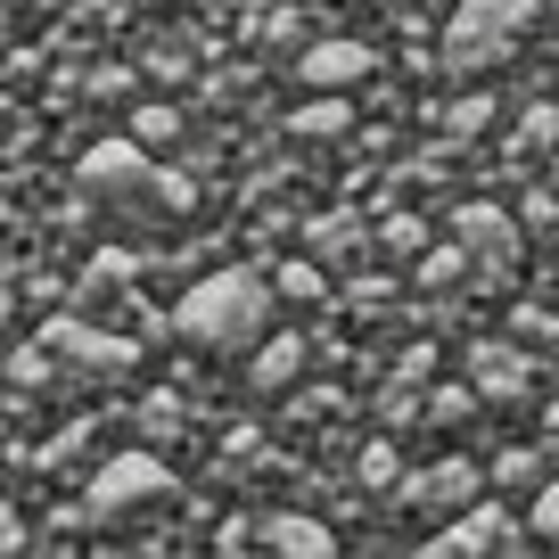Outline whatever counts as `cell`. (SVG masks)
<instances>
[{"label": "cell", "instance_id": "6da1fadb", "mask_svg": "<svg viewBox=\"0 0 559 559\" xmlns=\"http://www.w3.org/2000/svg\"><path fill=\"white\" fill-rule=\"evenodd\" d=\"M272 280L263 272H206L181 297V337L190 346H206V354H255L263 337H272Z\"/></svg>", "mask_w": 559, "mask_h": 559}, {"label": "cell", "instance_id": "7a4b0ae2", "mask_svg": "<svg viewBox=\"0 0 559 559\" xmlns=\"http://www.w3.org/2000/svg\"><path fill=\"white\" fill-rule=\"evenodd\" d=\"M543 25V0H461L453 34H444V67L453 74H493L526 50V34Z\"/></svg>", "mask_w": 559, "mask_h": 559}, {"label": "cell", "instance_id": "3957f363", "mask_svg": "<svg viewBox=\"0 0 559 559\" xmlns=\"http://www.w3.org/2000/svg\"><path fill=\"white\" fill-rule=\"evenodd\" d=\"M165 493H181V486H174V469H165L157 453H116L99 477H91V493H83V519L116 526V519H140V510H157Z\"/></svg>", "mask_w": 559, "mask_h": 559}, {"label": "cell", "instance_id": "277c9868", "mask_svg": "<svg viewBox=\"0 0 559 559\" xmlns=\"http://www.w3.org/2000/svg\"><path fill=\"white\" fill-rule=\"evenodd\" d=\"M140 148H148V140H99V148H91L83 157V190L91 198H107V206H132V198H148V190H174V181H157V165L140 157Z\"/></svg>", "mask_w": 559, "mask_h": 559}, {"label": "cell", "instance_id": "5b68a950", "mask_svg": "<svg viewBox=\"0 0 559 559\" xmlns=\"http://www.w3.org/2000/svg\"><path fill=\"white\" fill-rule=\"evenodd\" d=\"M510 543H519V519H510V510H493L486 493H477L469 519H453L444 535H428V551H437V559H461V551H510Z\"/></svg>", "mask_w": 559, "mask_h": 559}, {"label": "cell", "instance_id": "8992f818", "mask_svg": "<svg viewBox=\"0 0 559 559\" xmlns=\"http://www.w3.org/2000/svg\"><path fill=\"white\" fill-rule=\"evenodd\" d=\"M297 74H305V91H354L379 74V58H370V41H313L297 58Z\"/></svg>", "mask_w": 559, "mask_h": 559}, {"label": "cell", "instance_id": "52a82bcc", "mask_svg": "<svg viewBox=\"0 0 559 559\" xmlns=\"http://www.w3.org/2000/svg\"><path fill=\"white\" fill-rule=\"evenodd\" d=\"M477 486H486V477H477L469 461H437V469H419L412 486H403V502L412 510H469Z\"/></svg>", "mask_w": 559, "mask_h": 559}, {"label": "cell", "instance_id": "ba28073f", "mask_svg": "<svg viewBox=\"0 0 559 559\" xmlns=\"http://www.w3.org/2000/svg\"><path fill=\"white\" fill-rule=\"evenodd\" d=\"M255 543L263 551H288V559H330L337 535L321 519H305V510H272V519H255Z\"/></svg>", "mask_w": 559, "mask_h": 559}, {"label": "cell", "instance_id": "9c48e42d", "mask_svg": "<svg viewBox=\"0 0 559 559\" xmlns=\"http://www.w3.org/2000/svg\"><path fill=\"white\" fill-rule=\"evenodd\" d=\"M41 346L67 354V362H83V370H123V362H132V346H123V337H99V330H83V321H50V330H41Z\"/></svg>", "mask_w": 559, "mask_h": 559}, {"label": "cell", "instance_id": "30bf717a", "mask_svg": "<svg viewBox=\"0 0 559 559\" xmlns=\"http://www.w3.org/2000/svg\"><path fill=\"white\" fill-rule=\"evenodd\" d=\"M297 370H305V337H263V346H255V362H247V395H263V403H272V395H288V386H297Z\"/></svg>", "mask_w": 559, "mask_h": 559}, {"label": "cell", "instance_id": "8fae6325", "mask_svg": "<svg viewBox=\"0 0 559 559\" xmlns=\"http://www.w3.org/2000/svg\"><path fill=\"white\" fill-rule=\"evenodd\" d=\"M469 362H477V395H493V403L526 395V379H535V362H526L519 346H477Z\"/></svg>", "mask_w": 559, "mask_h": 559}, {"label": "cell", "instance_id": "7c38bea8", "mask_svg": "<svg viewBox=\"0 0 559 559\" xmlns=\"http://www.w3.org/2000/svg\"><path fill=\"white\" fill-rule=\"evenodd\" d=\"M461 239H469L477 255H510V223H502L493 206H469V214H461Z\"/></svg>", "mask_w": 559, "mask_h": 559}, {"label": "cell", "instance_id": "4fadbf2b", "mask_svg": "<svg viewBox=\"0 0 559 559\" xmlns=\"http://www.w3.org/2000/svg\"><path fill=\"white\" fill-rule=\"evenodd\" d=\"M346 123H354V107L337 99V91H321L313 107H297V132H305V140H321V132H346Z\"/></svg>", "mask_w": 559, "mask_h": 559}, {"label": "cell", "instance_id": "5bb4252c", "mask_svg": "<svg viewBox=\"0 0 559 559\" xmlns=\"http://www.w3.org/2000/svg\"><path fill=\"white\" fill-rule=\"evenodd\" d=\"M526 535H535V543H551V551H559V477L535 493V519H526Z\"/></svg>", "mask_w": 559, "mask_h": 559}, {"label": "cell", "instance_id": "9a60e30c", "mask_svg": "<svg viewBox=\"0 0 559 559\" xmlns=\"http://www.w3.org/2000/svg\"><path fill=\"white\" fill-rule=\"evenodd\" d=\"M354 247H362V230H354V223H321L313 230V255H330V263H346Z\"/></svg>", "mask_w": 559, "mask_h": 559}, {"label": "cell", "instance_id": "2e32d148", "mask_svg": "<svg viewBox=\"0 0 559 559\" xmlns=\"http://www.w3.org/2000/svg\"><path fill=\"white\" fill-rule=\"evenodd\" d=\"M132 132H140V140H174V132H181V116H174V107H140Z\"/></svg>", "mask_w": 559, "mask_h": 559}, {"label": "cell", "instance_id": "e0dca14e", "mask_svg": "<svg viewBox=\"0 0 559 559\" xmlns=\"http://www.w3.org/2000/svg\"><path fill=\"white\" fill-rule=\"evenodd\" d=\"M9 370H17V386H41V379H50V346H25V354H9Z\"/></svg>", "mask_w": 559, "mask_h": 559}, {"label": "cell", "instance_id": "ac0fdd59", "mask_svg": "<svg viewBox=\"0 0 559 559\" xmlns=\"http://www.w3.org/2000/svg\"><path fill=\"white\" fill-rule=\"evenodd\" d=\"M379 247H395V255H412V247H419V223H412V214H395V223H379Z\"/></svg>", "mask_w": 559, "mask_h": 559}, {"label": "cell", "instance_id": "d6986e66", "mask_svg": "<svg viewBox=\"0 0 559 559\" xmlns=\"http://www.w3.org/2000/svg\"><path fill=\"white\" fill-rule=\"evenodd\" d=\"M280 288H288V297H305V305H313V297H321V272H313V263H288V272H280Z\"/></svg>", "mask_w": 559, "mask_h": 559}, {"label": "cell", "instance_id": "ffe728a7", "mask_svg": "<svg viewBox=\"0 0 559 559\" xmlns=\"http://www.w3.org/2000/svg\"><path fill=\"white\" fill-rule=\"evenodd\" d=\"M419 280H428V288H444V280H461V247H444V255H428V263H419Z\"/></svg>", "mask_w": 559, "mask_h": 559}, {"label": "cell", "instance_id": "44dd1931", "mask_svg": "<svg viewBox=\"0 0 559 559\" xmlns=\"http://www.w3.org/2000/svg\"><path fill=\"white\" fill-rule=\"evenodd\" d=\"M486 116H493V99H461V107H453V132H477Z\"/></svg>", "mask_w": 559, "mask_h": 559}, {"label": "cell", "instance_id": "7402d4cb", "mask_svg": "<svg viewBox=\"0 0 559 559\" xmlns=\"http://www.w3.org/2000/svg\"><path fill=\"white\" fill-rule=\"evenodd\" d=\"M17 543H25V526H17V519H0V551H17Z\"/></svg>", "mask_w": 559, "mask_h": 559}, {"label": "cell", "instance_id": "603a6c76", "mask_svg": "<svg viewBox=\"0 0 559 559\" xmlns=\"http://www.w3.org/2000/svg\"><path fill=\"white\" fill-rule=\"evenodd\" d=\"M543 437H559V403H551V412H543Z\"/></svg>", "mask_w": 559, "mask_h": 559}, {"label": "cell", "instance_id": "cb8c5ba5", "mask_svg": "<svg viewBox=\"0 0 559 559\" xmlns=\"http://www.w3.org/2000/svg\"><path fill=\"white\" fill-rule=\"evenodd\" d=\"M132 9H174V0H132Z\"/></svg>", "mask_w": 559, "mask_h": 559}, {"label": "cell", "instance_id": "d4e9b609", "mask_svg": "<svg viewBox=\"0 0 559 559\" xmlns=\"http://www.w3.org/2000/svg\"><path fill=\"white\" fill-rule=\"evenodd\" d=\"M543 9H559V0H543Z\"/></svg>", "mask_w": 559, "mask_h": 559}]
</instances>
